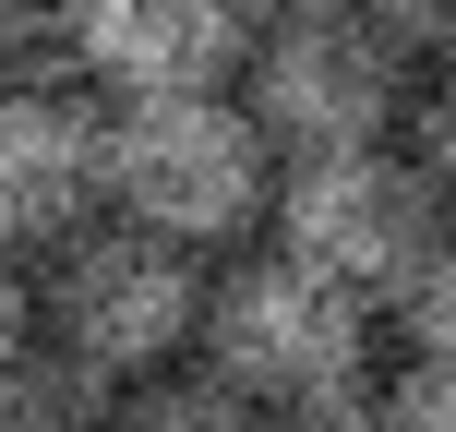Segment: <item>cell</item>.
<instances>
[{
	"instance_id": "1",
	"label": "cell",
	"mask_w": 456,
	"mask_h": 432,
	"mask_svg": "<svg viewBox=\"0 0 456 432\" xmlns=\"http://www.w3.org/2000/svg\"><path fill=\"white\" fill-rule=\"evenodd\" d=\"M96 192H109L120 228L205 252V240L265 228L276 157H265V133H252L240 96H120V109L96 120Z\"/></svg>"
},
{
	"instance_id": "2",
	"label": "cell",
	"mask_w": 456,
	"mask_h": 432,
	"mask_svg": "<svg viewBox=\"0 0 456 432\" xmlns=\"http://www.w3.org/2000/svg\"><path fill=\"white\" fill-rule=\"evenodd\" d=\"M192 361L228 396H252L265 420L324 409V396H372V300L300 276L289 252H252V265L205 276V337Z\"/></svg>"
},
{
	"instance_id": "3",
	"label": "cell",
	"mask_w": 456,
	"mask_h": 432,
	"mask_svg": "<svg viewBox=\"0 0 456 432\" xmlns=\"http://www.w3.org/2000/svg\"><path fill=\"white\" fill-rule=\"evenodd\" d=\"M37 324L61 361H85L96 385H144V372H181V348L205 337V265L181 240H144V228H85L61 240L37 289Z\"/></svg>"
},
{
	"instance_id": "4",
	"label": "cell",
	"mask_w": 456,
	"mask_h": 432,
	"mask_svg": "<svg viewBox=\"0 0 456 432\" xmlns=\"http://www.w3.org/2000/svg\"><path fill=\"white\" fill-rule=\"evenodd\" d=\"M276 252H289L300 276H324V289H348V300H372L385 313L396 300V276L433 252V181H420L396 144H361V157H289L276 168Z\"/></svg>"
},
{
	"instance_id": "5",
	"label": "cell",
	"mask_w": 456,
	"mask_h": 432,
	"mask_svg": "<svg viewBox=\"0 0 456 432\" xmlns=\"http://www.w3.org/2000/svg\"><path fill=\"white\" fill-rule=\"evenodd\" d=\"M240 72H252L240 109L265 133V157H361V144H396V120H409V61L361 12L265 24Z\"/></svg>"
},
{
	"instance_id": "6",
	"label": "cell",
	"mask_w": 456,
	"mask_h": 432,
	"mask_svg": "<svg viewBox=\"0 0 456 432\" xmlns=\"http://www.w3.org/2000/svg\"><path fill=\"white\" fill-rule=\"evenodd\" d=\"M61 48L109 96H228L252 61V0H72Z\"/></svg>"
},
{
	"instance_id": "7",
	"label": "cell",
	"mask_w": 456,
	"mask_h": 432,
	"mask_svg": "<svg viewBox=\"0 0 456 432\" xmlns=\"http://www.w3.org/2000/svg\"><path fill=\"white\" fill-rule=\"evenodd\" d=\"M96 109H72L61 85L0 96V252H61L96 228Z\"/></svg>"
},
{
	"instance_id": "8",
	"label": "cell",
	"mask_w": 456,
	"mask_h": 432,
	"mask_svg": "<svg viewBox=\"0 0 456 432\" xmlns=\"http://www.w3.org/2000/svg\"><path fill=\"white\" fill-rule=\"evenodd\" d=\"M120 385H96L85 361H61V348H24V361H0V432H109Z\"/></svg>"
},
{
	"instance_id": "9",
	"label": "cell",
	"mask_w": 456,
	"mask_h": 432,
	"mask_svg": "<svg viewBox=\"0 0 456 432\" xmlns=\"http://www.w3.org/2000/svg\"><path fill=\"white\" fill-rule=\"evenodd\" d=\"M109 432H265V409H252V396H228L205 361H181V372H144V385H120Z\"/></svg>"
},
{
	"instance_id": "10",
	"label": "cell",
	"mask_w": 456,
	"mask_h": 432,
	"mask_svg": "<svg viewBox=\"0 0 456 432\" xmlns=\"http://www.w3.org/2000/svg\"><path fill=\"white\" fill-rule=\"evenodd\" d=\"M385 324L409 337V361H420V372H456V216L433 228V252H420V265L396 276Z\"/></svg>"
},
{
	"instance_id": "11",
	"label": "cell",
	"mask_w": 456,
	"mask_h": 432,
	"mask_svg": "<svg viewBox=\"0 0 456 432\" xmlns=\"http://www.w3.org/2000/svg\"><path fill=\"white\" fill-rule=\"evenodd\" d=\"M396 157L433 181V205L456 216V61L433 72V85H409V120H396Z\"/></svg>"
},
{
	"instance_id": "12",
	"label": "cell",
	"mask_w": 456,
	"mask_h": 432,
	"mask_svg": "<svg viewBox=\"0 0 456 432\" xmlns=\"http://www.w3.org/2000/svg\"><path fill=\"white\" fill-rule=\"evenodd\" d=\"M348 12H361L396 61H433V72L456 61V0H348Z\"/></svg>"
},
{
	"instance_id": "13",
	"label": "cell",
	"mask_w": 456,
	"mask_h": 432,
	"mask_svg": "<svg viewBox=\"0 0 456 432\" xmlns=\"http://www.w3.org/2000/svg\"><path fill=\"white\" fill-rule=\"evenodd\" d=\"M385 432H456V372H396L385 385Z\"/></svg>"
},
{
	"instance_id": "14",
	"label": "cell",
	"mask_w": 456,
	"mask_h": 432,
	"mask_svg": "<svg viewBox=\"0 0 456 432\" xmlns=\"http://www.w3.org/2000/svg\"><path fill=\"white\" fill-rule=\"evenodd\" d=\"M37 348V276H24V252H0V361H24Z\"/></svg>"
},
{
	"instance_id": "15",
	"label": "cell",
	"mask_w": 456,
	"mask_h": 432,
	"mask_svg": "<svg viewBox=\"0 0 456 432\" xmlns=\"http://www.w3.org/2000/svg\"><path fill=\"white\" fill-rule=\"evenodd\" d=\"M265 432H385V396H324V409H289Z\"/></svg>"
},
{
	"instance_id": "16",
	"label": "cell",
	"mask_w": 456,
	"mask_h": 432,
	"mask_svg": "<svg viewBox=\"0 0 456 432\" xmlns=\"http://www.w3.org/2000/svg\"><path fill=\"white\" fill-rule=\"evenodd\" d=\"M252 12H276V24H300V12H348V0H252Z\"/></svg>"
},
{
	"instance_id": "17",
	"label": "cell",
	"mask_w": 456,
	"mask_h": 432,
	"mask_svg": "<svg viewBox=\"0 0 456 432\" xmlns=\"http://www.w3.org/2000/svg\"><path fill=\"white\" fill-rule=\"evenodd\" d=\"M24 12H37V0H0V37H12V24H24Z\"/></svg>"
}]
</instances>
